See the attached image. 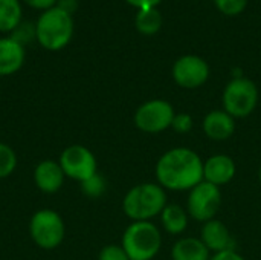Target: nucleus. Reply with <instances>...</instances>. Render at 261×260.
Segmentation results:
<instances>
[{
  "label": "nucleus",
  "instance_id": "obj_25",
  "mask_svg": "<svg viewBox=\"0 0 261 260\" xmlns=\"http://www.w3.org/2000/svg\"><path fill=\"white\" fill-rule=\"evenodd\" d=\"M28 6L34 8V9H40V11H47L50 8H55L58 0H23Z\"/></svg>",
  "mask_w": 261,
  "mask_h": 260
},
{
  "label": "nucleus",
  "instance_id": "obj_26",
  "mask_svg": "<svg viewBox=\"0 0 261 260\" xmlns=\"http://www.w3.org/2000/svg\"><path fill=\"white\" fill-rule=\"evenodd\" d=\"M210 260H246L240 253H237L236 250H228V251H222V253H216L211 256Z\"/></svg>",
  "mask_w": 261,
  "mask_h": 260
},
{
  "label": "nucleus",
  "instance_id": "obj_6",
  "mask_svg": "<svg viewBox=\"0 0 261 260\" xmlns=\"http://www.w3.org/2000/svg\"><path fill=\"white\" fill-rule=\"evenodd\" d=\"M223 110L236 120L249 116L258 104V89L255 83L245 77L232 78L222 95Z\"/></svg>",
  "mask_w": 261,
  "mask_h": 260
},
{
  "label": "nucleus",
  "instance_id": "obj_20",
  "mask_svg": "<svg viewBox=\"0 0 261 260\" xmlns=\"http://www.w3.org/2000/svg\"><path fill=\"white\" fill-rule=\"evenodd\" d=\"M81 192L90 199H99L107 192V182L99 173H95L93 176L81 182Z\"/></svg>",
  "mask_w": 261,
  "mask_h": 260
},
{
  "label": "nucleus",
  "instance_id": "obj_9",
  "mask_svg": "<svg viewBox=\"0 0 261 260\" xmlns=\"http://www.w3.org/2000/svg\"><path fill=\"white\" fill-rule=\"evenodd\" d=\"M66 178L76 182H83L98 173V161L90 149L81 144H72L66 147L58 159Z\"/></svg>",
  "mask_w": 261,
  "mask_h": 260
},
{
  "label": "nucleus",
  "instance_id": "obj_1",
  "mask_svg": "<svg viewBox=\"0 0 261 260\" xmlns=\"http://www.w3.org/2000/svg\"><path fill=\"white\" fill-rule=\"evenodd\" d=\"M158 184L170 192H190L203 181V159L188 147L167 150L154 167Z\"/></svg>",
  "mask_w": 261,
  "mask_h": 260
},
{
  "label": "nucleus",
  "instance_id": "obj_27",
  "mask_svg": "<svg viewBox=\"0 0 261 260\" xmlns=\"http://www.w3.org/2000/svg\"><path fill=\"white\" fill-rule=\"evenodd\" d=\"M125 2L138 9H148V8H156L162 0H125Z\"/></svg>",
  "mask_w": 261,
  "mask_h": 260
},
{
  "label": "nucleus",
  "instance_id": "obj_23",
  "mask_svg": "<svg viewBox=\"0 0 261 260\" xmlns=\"http://www.w3.org/2000/svg\"><path fill=\"white\" fill-rule=\"evenodd\" d=\"M98 260H130L125 250L119 244H109L102 247V250L98 254Z\"/></svg>",
  "mask_w": 261,
  "mask_h": 260
},
{
  "label": "nucleus",
  "instance_id": "obj_24",
  "mask_svg": "<svg viewBox=\"0 0 261 260\" xmlns=\"http://www.w3.org/2000/svg\"><path fill=\"white\" fill-rule=\"evenodd\" d=\"M214 3L220 12L226 15H237L246 8L248 0H214Z\"/></svg>",
  "mask_w": 261,
  "mask_h": 260
},
{
  "label": "nucleus",
  "instance_id": "obj_19",
  "mask_svg": "<svg viewBox=\"0 0 261 260\" xmlns=\"http://www.w3.org/2000/svg\"><path fill=\"white\" fill-rule=\"evenodd\" d=\"M136 29L144 35H154L162 28V14L156 8L139 9L135 20Z\"/></svg>",
  "mask_w": 261,
  "mask_h": 260
},
{
  "label": "nucleus",
  "instance_id": "obj_10",
  "mask_svg": "<svg viewBox=\"0 0 261 260\" xmlns=\"http://www.w3.org/2000/svg\"><path fill=\"white\" fill-rule=\"evenodd\" d=\"M173 80L184 89H197L210 78L208 63L197 55H184L173 64Z\"/></svg>",
  "mask_w": 261,
  "mask_h": 260
},
{
  "label": "nucleus",
  "instance_id": "obj_22",
  "mask_svg": "<svg viewBox=\"0 0 261 260\" xmlns=\"http://www.w3.org/2000/svg\"><path fill=\"white\" fill-rule=\"evenodd\" d=\"M194 127V120L190 113L187 112H179L174 115L173 118V123H171V127L176 133H180V135H185V133H190Z\"/></svg>",
  "mask_w": 261,
  "mask_h": 260
},
{
  "label": "nucleus",
  "instance_id": "obj_7",
  "mask_svg": "<svg viewBox=\"0 0 261 260\" xmlns=\"http://www.w3.org/2000/svg\"><path fill=\"white\" fill-rule=\"evenodd\" d=\"M220 207H222V192L220 187L214 184L202 181L188 192L187 211L190 219L205 224L211 219H216Z\"/></svg>",
  "mask_w": 261,
  "mask_h": 260
},
{
  "label": "nucleus",
  "instance_id": "obj_11",
  "mask_svg": "<svg viewBox=\"0 0 261 260\" xmlns=\"http://www.w3.org/2000/svg\"><path fill=\"white\" fill-rule=\"evenodd\" d=\"M237 173L236 161L225 153L213 155L203 161V181L217 187L229 184Z\"/></svg>",
  "mask_w": 261,
  "mask_h": 260
},
{
  "label": "nucleus",
  "instance_id": "obj_4",
  "mask_svg": "<svg viewBox=\"0 0 261 260\" xmlns=\"http://www.w3.org/2000/svg\"><path fill=\"white\" fill-rule=\"evenodd\" d=\"M121 245L130 260H153L161 251L162 233L151 222H132L122 233Z\"/></svg>",
  "mask_w": 261,
  "mask_h": 260
},
{
  "label": "nucleus",
  "instance_id": "obj_15",
  "mask_svg": "<svg viewBox=\"0 0 261 260\" xmlns=\"http://www.w3.org/2000/svg\"><path fill=\"white\" fill-rule=\"evenodd\" d=\"M24 46L12 37L0 38V77L18 72L24 64Z\"/></svg>",
  "mask_w": 261,
  "mask_h": 260
},
{
  "label": "nucleus",
  "instance_id": "obj_13",
  "mask_svg": "<svg viewBox=\"0 0 261 260\" xmlns=\"http://www.w3.org/2000/svg\"><path fill=\"white\" fill-rule=\"evenodd\" d=\"M66 175L58 161L43 159L34 169V182L37 188L46 195L57 193L64 184Z\"/></svg>",
  "mask_w": 261,
  "mask_h": 260
},
{
  "label": "nucleus",
  "instance_id": "obj_2",
  "mask_svg": "<svg viewBox=\"0 0 261 260\" xmlns=\"http://www.w3.org/2000/svg\"><path fill=\"white\" fill-rule=\"evenodd\" d=\"M167 204V190L158 182H142L125 193L122 211L132 222H144L158 218Z\"/></svg>",
  "mask_w": 261,
  "mask_h": 260
},
{
  "label": "nucleus",
  "instance_id": "obj_5",
  "mask_svg": "<svg viewBox=\"0 0 261 260\" xmlns=\"http://www.w3.org/2000/svg\"><path fill=\"white\" fill-rule=\"evenodd\" d=\"M29 236L41 250L58 248L66 236V225L60 213L52 208L37 210L29 221Z\"/></svg>",
  "mask_w": 261,
  "mask_h": 260
},
{
  "label": "nucleus",
  "instance_id": "obj_17",
  "mask_svg": "<svg viewBox=\"0 0 261 260\" xmlns=\"http://www.w3.org/2000/svg\"><path fill=\"white\" fill-rule=\"evenodd\" d=\"M159 219L164 231L170 236H179L185 233L190 224V216L187 208L177 204H167L162 213L159 215Z\"/></svg>",
  "mask_w": 261,
  "mask_h": 260
},
{
  "label": "nucleus",
  "instance_id": "obj_18",
  "mask_svg": "<svg viewBox=\"0 0 261 260\" xmlns=\"http://www.w3.org/2000/svg\"><path fill=\"white\" fill-rule=\"evenodd\" d=\"M23 17L20 0H0V32H12Z\"/></svg>",
  "mask_w": 261,
  "mask_h": 260
},
{
  "label": "nucleus",
  "instance_id": "obj_16",
  "mask_svg": "<svg viewBox=\"0 0 261 260\" xmlns=\"http://www.w3.org/2000/svg\"><path fill=\"white\" fill-rule=\"evenodd\" d=\"M171 260H210L211 251L205 247L200 238H180L171 247Z\"/></svg>",
  "mask_w": 261,
  "mask_h": 260
},
{
  "label": "nucleus",
  "instance_id": "obj_8",
  "mask_svg": "<svg viewBox=\"0 0 261 260\" xmlns=\"http://www.w3.org/2000/svg\"><path fill=\"white\" fill-rule=\"evenodd\" d=\"M176 112L171 103L167 100L154 98L142 103L133 116L136 129L144 133H161L171 127Z\"/></svg>",
  "mask_w": 261,
  "mask_h": 260
},
{
  "label": "nucleus",
  "instance_id": "obj_3",
  "mask_svg": "<svg viewBox=\"0 0 261 260\" xmlns=\"http://www.w3.org/2000/svg\"><path fill=\"white\" fill-rule=\"evenodd\" d=\"M73 35L72 14L58 6L44 11L35 25V38L38 44L47 51H61Z\"/></svg>",
  "mask_w": 261,
  "mask_h": 260
},
{
  "label": "nucleus",
  "instance_id": "obj_29",
  "mask_svg": "<svg viewBox=\"0 0 261 260\" xmlns=\"http://www.w3.org/2000/svg\"><path fill=\"white\" fill-rule=\"evenodd\" d=\"M258 181H260V184H261V166H260V170H258Z\"/></svg>",
  "mask_w": 261,
  "mask_h": 260
},
{
  "label": "nucleus",
  "instance_id": "obj_28",
  "mask_svg": "<svg viewBox=\"0 0 261 260\" xmlns=\"http://www.w3.org/2000/svg\"><path fill=\"white\" fill-rule=\"evenodd\" d=\"M57 6H58L60 9H63V11L72 14V12L76 9V6H78V0H58Z\"/></svg>",
  "mask_w": 261,
  "mask_h": 260
},
{
  "label": "nucleus",
  "instance_id": "obj_21",
  "mask_svg": "<svg viewBox=\"0 0 261 260\" xmlns=\"http://www.w3.org/2000/svg\"><path fill=\"white\" fill-rule=\"evenodd\" d=\"M17 169V155L14 149L5 143H0V179H5Z\"/></svg>",
  "mask_w": 261,
  "mask_h": 260
},
{
  "label": "nucleus",
  "instance_id": "obj_12",
  "mask_svg": "<svg viewBox=\"0 0 261 260\" xmlns=\"http://www.w3.org/2000/svg\"><path fill=\"white\" fill-rule=\"evenodd\" d=\"M200 241L211 251V254L228 251V250H236V247H234L236 242L229 233V228L217 218L211 219L202 225Z\"/></svg>",
  "mask_w": 261,
  "mask_h": 260
},
{
  "label": "nucleus",
  "instance_id": "obj_14",
  "mask_svg": "<svg viewBox=\"0 0 261 260\" xmlns=\"http://www.w3.org/2000/svg\"><path fill=\"white\" fill-rule=\"evenodd\" d=\"M202 129L206 138L213 141H226L236 133L237 124L236 118L231 116L228 112H225L223 109H216L205 115Z\"/></svg>",
  "mask_w": 261,
  "mask_h": 260
}]
</instances>
